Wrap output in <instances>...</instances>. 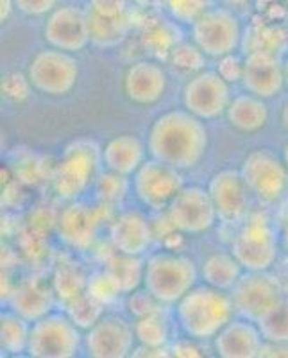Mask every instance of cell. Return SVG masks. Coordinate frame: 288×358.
I'll use <instances>...</instances> for the list:
<instances>
[{
  "label": "cell",
  "mask_w": 288,
  "mask_h": 358,
  "mask_svg": "<svg viewBox=\"0 0 288 358\" xmlns=\"http://www.w3.org/2000/svg\"><path fill=\"white\" fill-rule=\"evenodd\" d=\"M235 303L231 294L215 287H194L175 305L179 328L195 341H213L227 322L235 319Z\"/></svg>",
  "instance_id": "7a4b0ae2"
},
{
  "label": "cell",
  "mask_w": 288,
  "mask_h": 358,
  "mask_svg": "<svg viewBox=\"0 0 288 358\" xmlns=\"http://www.w3.org/2000/svg\"><path fill=\"white\" fill-rule=\"evenodd\" d=\"M194 43L208 57L233 54L242 41V25L235 13L226 8H210L192 25Z\"/></svg>",
  "instance_id": "52a82bcc"
},
{
  "label": "cell",
  "mask_w": 288,
  "mask_h": 358,
  "mask_svg": "<svg viewBox=\"0 0 288 358\" xmlns=\"http://www.w3.org/2000/svg\"><path fill=\"white\" fill-rule=\"evenodd\" d=\"M127 0H89L92 11L106 18L122 17Z\"/></svg>",
  "instance_id": "ab89813d"
},
{
  "label": "cell",
  "mask_w": 288,
  "mask_h": 358,
  "mask_svg": "<svg viewBox=\"0 0 288 358\" xmlns=\"http://www.w3.org/2000/svg\"><path fill=\"white\" fill-rule=\"evenodd\" d=\"M31 321L17 312H6L0 317V348L8 355H20L27 351Z\"/></svg>",
  "instance_id": "4316f807"
},
{
  "label": "cell",
  "mask_w": 288,
  "mask_h": 358,
  "mask_svg": "<svg viewBox=\"0 0 288 358\" xmlns=\"http://www.w3.org/2000/svg\"><path fill=\"white\" fill-rule=\"evenodd\" d=\"M161 303L156 301L154 296L150 292L143 290H133L127 297V308H129L131 315H134V319H140L143 315H149V313H154L161 310Z\"/></svg>",
  "instance_id": "e575fe53"
},
{
  "label": "cell",
  "mask_w": 288,
  "mask_h": 358,
  "mask_svg": "<svg viewBox=\"0 0 288 358\" xmlns=\"http://www.w3.org/2000/svg\"><path fill=\"white\" fill-rule=\"evenodd\" d=\"M134 328L118 315H104L85 335V350L94 358H126L133 355Z\"/></svg>",
  "instance_id": "9a60e30c"
},
{
  "label": "cell",
  "mask_w": 288,
  "mask_h": 358,
  "mask_svg": "<svg viewBox=\"0 0 288 358\" xmlns=\"http://www.w3.org/2000/svg\"><path fill=\"white\" fill-rule=\"evenodd\" d=\"M260 328L261 335L267 342H288V299L285 297L283 303L267 317L256 322Z\"/></svg>",
  "instance_id": "1f68e13d"
},
{
  "label": "cell",
  "mask_w": 288,
  "mask_h": 358,
  "mask_svg": "<svg viewBox=\"0 0 288 358\" xmlns=\"http://www.w3.org/2000/svg\"><path fill=\"white\" fill-rule=\"evenodd\" d=\"M227 124L238 133L251 134L264 129L268 122V108L265 99L252 94H240L231 99L226 110Z\"/></svg>",
  "instance_id": "603a6c76"
},
{
  "label": "cell",
  "mask_w": 288,
  "mask_h": 358,
  "mask_svg": "<svg viewBox=\"0 0 288 358\" xmlns=\"http://www.w3.org/2000/svg\"><path fill=\"white\" fill-rule=\"evenodd\" d=\"M208 129L204 120L188 110H172L159 115L149 129L147 149L150 158L178 171L197 167L208 151Z\"/></svg>",
  "instance_id": "6da1fadb"
},
{
  "label": "cell",
  "mask_w": 288,
  "mask_h": 358,
  "mask_svg": "<svg viewBox=\"0 0 288 358\" xmlns=\"http://www.w3.org/2000/svg\"><path fill=\"white\" fill-rule=\"evenodd\" d=\"M260 357L265 358H288V342H264Z\"/></svg>",
  "instance_id": "b9f144b4"
},
{
  "label": "cell",
  "mask_w": 288,
  "mask_h": 358,
  "mask_svg": "<svg viewBox=\"0 0 288 358\" xmlns=\"http://www.w3.org/2000/svg\"><path fill=\"white\" fill-rule=\"evenodd\" d=\"M15 8L27 17H45L57 8V0H15Z\"/></svg>",
  "instance_id": "f35d334b"
},
{
  "label": "cell",
  "mask_w": 288,
  "mask_h": 358,
  "mask_svg": "<svg viewBox=\"0 0 288 358\" xmlns=\"http://www.w3.org/2000/svg\"><path fill=\"white\" fill-rule=\"evenodd\" d=\"M43 38L52 49L81 52L92 40L88 13L78 6H59L47 17Z\"/></svg>",
  "instance_id": "5bb4252c"
},
{
  "label": "cell",
  "mask_w": 288,
  "mask_h": 358,
  "mask_svg": "<svg viewBox=\"0 0 288 358\" xmlns=\"http://www.w3.org/2000/svg\"><path fill=\"white\" fill-rule=\"evenodd\" d=\"M2 2V11H0V20L6 22L11 15L13 8H15V0H0Z\"/></svg>",
  "instance_id": "7bdbcfd3"
},
{
  "label": "cell",
  "mask_w": 288,
  "mask_h": 358,
  "mask_svg": "<svg viewBox=\"0 0 288 358\" xmlns=\"http://www.w3.org/2000/svg\"><path fill=\"white\" fill-rule=\"evenodd\" d=\"M88 289V280L82 274L78 264L72 262H62L56 267V273L52 276V290L54 296H57L63 301H70L75 296Z\"/></svg>",
  "instance_id": "f546056e"
},
{
  "label": "cell",
  "mask_w": 288,
  "mask_h": 358,
  "mask_svg": "<svg viewBox=\"0 0 288 358\" xmlns=\"http://www.w3.org/2000/svg\"><path fill=\"white\" fill-rule=\"evenodd\" d=\"M281 124H283L285 131L288 133V101L283 104V110H281Z\"/></svg>",
  "instance_id": "f6af8a7d"
},
{
  "label": "cell",
  "mask_w": 288,
  "mask_h": 358,
  "mask_svg": "<svg viewBox=\"0 0 288 358\" xmlns=\"http://www.w3.org/2000/svg\"><path fill=\"white\" fill-rule=\"evenodd\" d=\"M231 255L245 273H265L278 258V236L264 219H251L236 231L231 242Z\"/></svg>",
  "instance_id": "ba28073f"
},
{
  "label": "cell",
  "mask_w": 288,
  "mask_h": 358,
  "mask_svg": "<svg viewBox=\"0 0 288 358\" xmlns=\"http://www.w3.org/2000/svg\"><path fill=\"white\" fill-rule=\"evenodd\" d=\"M102 149L92 140H78L69 145L52 171V188L57 197L75 201L82 196L97 174Z\"/></svg>",
  "instance_id": "277c9868"
},
{
  "label": "cell",
  "mask_w": 288,
  "mask_h": 358,
  "mask_svg": "<svg viewBox=\"0 0 288 358\" xmlns=\"http://www.w3.org/2000/svg\"><path fill=\"white\" fill-rule=\"evenodd\" d=\"M166 220L179 235H201L219 220L210 192L201 187H183L166 208Z\"/></svg>",
  "instance_id": "30bf717a"
},
{
  "label": "cell",
  "mask_w": 288,
  "mask_h": 358,
  "mask_svg": "<svg viewBox=\"0 0 288 358\" xmlns=\"http://www.w3.org/2000/svg\"><path fill=\"white\" fill-rule=\"evenodd\" d=\"M133 328L136 342L143 348H165L168 338H171L168 321L163 315V310L136 319Z\"/></svg>",
  "instance_id": "f1b7e54d"
},
{
  "label": "cell",
  "mask_w": 288,
  "mask_h": 358,
  "mask_svg": "<svg viewBox=\"0 0 288 358\" xmlns=\"http://www.w3.org/2000/svg\"><path fill=\"white\" fill-rule=\"evenodd\" d=\"M89 31H92V40L99 41L102 45L113 43L118 41L126 33V20L122 17L117 18H106L97 15V13L89 11Z\"/></svg>",
  "instance_id": "4dcf8cb0"
},
{
  "label": "cell",
  "mask_w": 288,
  "mask_h": 358,
  "mask_svg": "<svg viewBox=\"0 0 288 358\" xmlns=\"http://www.w3.org/2000/svg\"><path fill=\"white\" fill-rule=\"evenodd\" d=\"M166 9L181 24H190L210 9V0H166Z\"/></svg>",
  "instance_id": "d6a6232c"
},
{
  "label": "cell",
  "mask_w": 288,
  "mask_h": 358,
  "mask_svg": "<svg viewBox=\"0 0 288 358\" xmlns=\"http://www.w3.org/2000/svg\"><path fill=\"white\" fill-rule=\"evenodd\" d=\"M171 62L179 72H197L204 63V54L197 45H175L171 50Z\"/></svg>",
  "instance_id": "836d02e7"
},
{
  "label": "cell",
  "mask_w": 288,
  "mask_h": 358,
  "mask_svg": "<svg viewBox=\"0 0 288 358\" xmlns=\"http://www.w3.org/2000/svg\"><path fill=\"white\" fill-rule=\"evenodd\" d=\"M197 342L199 341H195V338H190L185 335V338L175 341V344L172 346V355L174 357H203L201 348L197 346Z\"/></svg>",
  "instance_id": "60d3db41"
},
{
  "label": "cell",
  "mask_w": 288,
  "mask_h": 358,
  "mask_svg": "<svg viewBox=\"0 0 288 358\" xmlns=\"http://www.w3.org/2000/svg\"><path fill=\"white\" fill-rule=\"evenodd\" d=\"M244 274V267L231 252H213L201 265V278L206 285L219 290H229L238 283Z\"/></svg>",
  "instance_id": "cb8c5ba5"
},
{
  "label": "cell",
  "mask_w": 288,
  "mask_h": 358,
  "mask_svg": "<svg viewBox=\"0 0 288 358\" xmlns=\"http://www.w3.org/2000/svg\"><path fill=\"white\" fill-rule=\"evenodd\" d=\"M152 236L154 231L150 228V222L140 212H126L118 215L110 228L111 244L117 252L131 257H142L152 244Z\"/></svg>",
  "instance_id": "ffe728a7"
},
{
  "label": "cell",
  "mask_w": 288,
  "mask_h": 358,
  "mask_svg": "<svg viewBox=\"0 0 288 358\" xmlns=\"http://www.w3.org/2000/svg\"><path fill=\"white\" fill-rule=\"evenodd\" d=\"M85 344L81 328L66 313H47L31 324L27 355L36 358H72Z\"/></svg>",
  "instance_id": "5b68a950"
},
{
  "label": "cell",
  "mask_w": 288,
  "mask_h": 358,
  "mask_svg": "<svg viewBox=\"0 0 288 358\" xmlns=\"http://www.w3.org/2000/svg\"><path fill=\"white\" fill-rule=\"evenodd\" d=\"M217 217L224 224H238L247 217L249 188L240 171L226 169L217 172L208 185Z\"/></svg>",
  "instance_id": "2e32d148"
},
{
  "label": "cell",
  "mask_w": 288,
  "mask_h": 358,
  "mask_svg": "<svg viewBox=\"0 0 288 358\" xmlns=\"http://www.w3.org/2000/svg\"><path fill=\"white\" fill-rule=\"evenodd\" d=\"M281 244H283V249L288 255V213L283 219V226H281Z\"/></svg>",
  "instance_id": "ee69618b"
},
{
  "label": "cell",
  "mask_w": 288,
  "mask_h": 358,
  "mask_svg": "<svg viewBox=\"0 0 288 358\" xmlns=\"http://www.w3.org/2000/svg\"><path fill=\"white\" fill-rule=\"evenodd\" d=\"M124 179H126V176L110 172L99 181V192H101V197L106 203H118L122 199L124 194H126V181Z\"/></svg>",
  "instance_id": "8d00e7d4"
},
{
  "label": "cell",
  "mask_w": 288,
  "mask_h": 358,
  "mask_svg": "<svg viewBox=\"0 0 288 358\" xmlns=\"http://www.w3.org/2000/svg\"><path fill=\"white\" fill-rule=\"evenodd\" d=\"M101 222V212L85 204H72L59 217V238L73 249L92 245Z\"/></svg>",
  "instance_id": "44dd1931"
},
{
  "label": "cell",
  "mask_w": 288,
  "mask_h": 358,
  "mask_svg": "<svg viewBox=\"0 0 288 358\" xmlns=\"http://www.w3.org/2000/svg\"><path fill=\"white\" fill-rule=\"evenodd\" d=\"M283 163L287 165V169H288V142L285 143V147H283Z\"/></svg>",
  "instance_id": "7dc6e473"
},
{
  "label": "cell",
  "mask_w": 288,
  "mask_h": 358,
  "mask_svg": "<svg viewBox=\"0 0 288 358\" xmlns=\"http://www.w3.org/2000/svg\"><path fill=\"white\" fill-rule=\"evenodd\" d=\"M143 271H145V262L140 260V257H131L124 252H117L104 265V273L113 280L120 294L127 296L143 285Z\"/></svg>",
  "instance_id": "484cf974"
},
{
  "label": "cell",
  "mask_w": 288,
  "mask_h": 358,
  "mask_svg": "<svg viewBox=\"0 0 288 358\" xmlns=\"http://www.w3.org/2000/svg\"><path fill=\"white\" fill-rule=\"evenodd\" d=\"M197 278L199 271L192 258L172 251L154 252L145 262L143 289L163 306L178 305L194 289Z\"/></svg>",
  "instance_id": "3957f363"
},
{
  "label": "cell",
  "mask_w": 288,
  "mask_h": 358,
  "mask_svg": "<svg viewBox=\"0 0 288 358\" xmlns=\"http://www.w3.org/2000/svg\"><path fill=\"white\" fill-rule=\"evenodd\" d=\"M79 81V62L72 52L59 49L40 50L29 63L27 83L49 97H65Z\"/></svg>",
  "instance_id": "8992f818"
},
{
  "label": "cell",
  "mask_w": 288,
  "mask_h": 358,
  "mask_svg": "<svg viewBox=\"0 0 288 358\" xmlns=\"http://www.w3.org/2000/svg\"><path fill=\"white\" fill-rule=\"evenodd\" d=\"M231 102L229 83L219 72L194 73L183 88V106L201 120H215L226 115Z\"/></svg>",
  "instance_id": "4fadbf2b"
},
{
  "label": "cell",
  "mask_w": 288,
  "mask_h": 358,
  "mask_svg": "<svg viewBox=\"0 0 288 358\" xmlns=\"http://www.w3.org/2000/svg\"><path fill=\"white\" fill-rule=\"evenodd\" d=\"M264 335L254 321L231 319L213 338V350L222 358H256L264 348Z\"/></svg>",
  "instance_id": "d6986e66"
},
{
  "label": "cell",
  "mask_w": 288,
  "mask_h": 358,
  "mask_svg": "<svg viewBox=\"0 0 288 358\" xmlns=\"http://www.w3.org/2000/svg\"><path fill=\"white\" fill-rule=\"evenodd\" d=\"M102 163L108 172L118 176H134L145 163V145L134 134H118L102 149Z\"/></svg>",
  "instance_id": "7402d4cb"
},
{
  "label": "cell",
  "mask_w": 288,
  "mask_h": 358,
  "mask_svg": "<svg viewBox=\"0 0 288 358\" xmlns=\"http://www.w3.org/2000/svg\"><path fill=\"white\" fill-rule=\"evenodd\" d=\"M86 290L94 294L95 297H99V299H101L102 303H106V305L113 301L115 297L122 296V294H120V290L117 289V285L113 283V280H111V278L108 276L104 271L89 278L88 289Z\"/></svg>",
  "instance_id": "d590c367"
},
{
  "label": "cell",
  "mask_w": 288,
  "mask_h": 358,
  "mask_svg": "<svg viewBox=\"0 0 288 358\" xmlns=\"http://www.w3.org/2000/svg\"><path fill=\"white\" fill-rule=\"evenodd\" d=\"M283 73H285V86L288 88V56L283 63Z\"/></svg>",
  "instance_id": "bcb514c9"
},
{
  "label": "cell",
  "mask_w": 288,
  "mask_h": 358,
  "mask_svg": "<svg viewBox=\"0 0 288 358\" xmlns=\"http://www.w3.org/2000/svg\"><path fill=\"white\" fill-rule=\"evenodd\" d=\"M168 86V76L158 62L140 59L127 66L122 79L126 97L136 106H152L163 99Z\"/></svg>",
  "instance_id": "e0dca14e"
},
{
  "label": "cell",
  "mask_w": 288,
  "mask_h": 358,
  "mask_svg": "<svg viewBox=\"0 0 288 358\" xmlns=\"http://www.w3.org/2000/svg\"><path fill=\"white\" fill-rule=\"evenodd\" d=\"M66 315L72 319V322L81 330H89L97 321H101L106 315V303H102L99 297L85 290L79 296L65 303Z\"/></svg>",
  "instance_id": "83f0119b"
},
{
  "label": "cell",
  "mask_w": 288,
  "mask_h": 358,
  "mask_svg": "<svg viewBox=\"0 0 288 358\" xmlns=\"http://www.w3.org/2000/svg\"><path fill=\"white\" fill-rule=\"evenodd\" d=\"M236 313L249 321L260 322L283 303V289L278 278L265 273L242 274L235 287L229 290Z\"/></svg>",
  "instance_id": "9c48e42d"
},
{
  "label": "cell",
  "mask_w": 288,
  "mask_h": 358,
  "mask_svg": "<svg viewBox=\"0 0 288 358\" xmlns=\"http://www.w3.org/2000/svg\"><path fill=\"white\" fill-rule=\"evenodd\" d=\"M179 172L166 163L149 159L134 174V196L149 210L163 212L183 188V178Z\"/></svg>",
  "instance_id": "7c38bea8"
},
{
  "label": "cell",
  "mask_w": 288,
  "mask_h": 358,
  "mask_svg": "<svg viewBox=\"0 0 288 358\" xmlns=\"http://www.w3.org/2000/svg\"><path fill=\"white\" fill-rule=\"evenodd\" d=\"M54 290L40 285L38 281H29L18 287L13 294V312L20 313L27 321H38L40 317L50 313Z\"/></svg>",
  "instance_id": "d4e9b609"
},
{
  "label": "cell",
  "mask_w": 288,
  "mask_h": 358,
  "mask_svg": "<svg viewBox=\"0 0 288 358\" xmlns=\"http://www.w3.org/2000/svg\"><path fill=\"white\" fill-rule=\"evenodd\" d=\"M242 85L249 94L271 99L285 86L283 63L268 50H252L244 59Z\"/></svg>",
  "instance_id": "ac0fdd59"
},
{
  "label": "cell",
  "mask_w": 288,
  "mask_h": 358,
  "mask_svg": "<svg viewBox=\"0 0 288 358\" xmlns=\"http://www.w3.org/2000/svg\"><path fill=\"white\" fill-rule=\"evenodd\" d=\"M229 4H242V2H245V0H227Z\"/></svg>",
  "instance_id": "c3c4849f"
},
{
  "label": "cell",
  "mask_w": 288,
  "mask_h": 358,
  "mask_svg": "<svg viewBox=\"0 0 288 358\" xmlns=\"http://www.w3.org/2000/svg\"><path fill=\"white\" fill-rule=\"evenodd\" d=\"M217 72H219L229 85H231V83H238L242 81V76H244V62H242L235 52L227 54V56L219 59V70H217Z\"/></svg>",
  "instance_id": "74e56055"
},
{
  "label": "cell",
  "mask_w": 288,
  "mask_h": 358,
  "mask_svg": "<svg viewBox=\"0 0 288 358\" xmlns=\"http://www.w3.org/2000/svg\"><path fill=\"white\" fill-rule=\"evenodd\" d=\"M240 174L247 185L249 194L261 203H278L288 188L287 165L265 149L252 151L242 163Z\"/></svg>",
  "instance_id": "8fae6325"
}]
</instances>
